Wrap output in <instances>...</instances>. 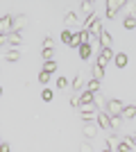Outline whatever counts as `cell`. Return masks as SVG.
Instances as JSON below:
<instances>
[{
	"mask_svg": "<svg viewBox=\"0 0 136 152\" xmlns=\"http://www.w3.org/2000/svg\"><path fill=\"white\" fill-rule=\"evenodd\" d=\"M12 150V148H9V143H7V141H2V143H0V152H9Z\"/></svg>",
	"mask_w": 136,
	"mask_h": 152,
	"instance_id": "1f68e13d",
	"label": "cell"
},
{
	"mask_svg": "<svg viewBox=\"0 0 136 152\" xmlns=\"http://www.w3.org/2000/svg\"><path fill=\"white\" fill-rule=\"evenodd\" d=\"M27 23H30V18H27L25 14H18L16 16V20H14V32H20V30H25Z\"/></svg>",
	"mask_w": 136,
	"mask_h": 152,
	"instance_id": "8992f818",
	"label": "cell"
},
{
	"mask_svg": "<svg viewBox=\"0 0 136 152\" xmlns=\"http://www.w3.org/2000/svg\"><path fill=\"white\" fill-rule=\"evenodd\" d=\"M127 118V121H132V118H136V104H125V111H123V121Z\"/></svg>",
	"mask_w": 136,
	"mask_h": 152,
	"instance_id": "8fae6325",
	"label": "cell"
},
{
	"mask_svg": "<svg viewBox=\"0 0 136 152\" xmlns=\"http://www.w3.org/2000/svg\"><path fill=\"white\" fill-rule=\"evenodd\" d=\"M2 59H5V61H18L20 52L18 50H5V52H2Z\"/></svg>",
	"mask_w": 136,
	"mask_h": 152,
	"instance_id": "30bf717a",
	"label": "cell"
},
{
	"mask_svg": "<svg viewBox=\"0 0 136 152\" xmlns=\"http://www.w3.org/2000/svg\"><path fill=\"white\" fill-rule=\"evenodd\" d=\"M95 123H97V127H100V129H107V132L111 129V116L107 114V111H100V114H97V118H95Z\"/></svg>",
	"mask_w": 136,
	"mask_h": 152,
	"instance_id": "5b68a950",
	"label": "cell"
},
{
	"mask_svg": "<svg viewBox=\"0 0 136 152\" xmlns=\"http://www.w3.org/2000/svg\"><path fill=\"white\" fill-rule=\"evenodd\" d=\"M125 139H129V141H132V145H136V132H132L129 136H125Z\"/></svg>",
	"mask_w": 136,
	"mask_h": 152,
	"instance_id": "d6a6232c",
	"label": "cell"
},
{
	"mask_svg": "<svg viewBox=\"0 0 136 152\" xmlns=\"http://www.w3.org/2000/svg\"><path fill=\"white\" fill-rule=\"evenodd\" d=\"M123 7H127L125 0H107V18H116L118 9H123Z\"/></svg>",
	"mask_w": 136,
	"mask_h": 152,
	"instance_id": "3957f363",
	"label": "cell"
},
{
	"mask_svg": "<svg viewBox=\"0 0 136 152\" xmlns=\"http://www.w3.org/2000/svg\"><path fill=\"white\" fill-rule=\"evenodd\" d=\"M97 129H100V127H97V123H86V125H84V129H82V134H84L86 139H91V141H93V136L97 134Z\"/></svg>",
	"mask_w": 136,
	"mask_h": 152,
	"instance_id": "52a82bcc",
	"label": "cell"
},
{
	"mask_svg": "<svg viewBox=\"0 0 136 152\" xmlns=\"http://www.w3.org/2000/svg\"><path fill=\"white\" fill-rule=\"evenodd\" d=\"M77 52H79V59H89V57H91V52H93V48H91V43H84Z\"/></svg>",
	"mask_w": 136,
	"mask_h": 152,
	"instance_id": "9a60e30c",
	"label": "cell"
},
{
	"mask_svg": "<svg viewBox=\"0 0 136 152\" xmlns=\"http://www.w3.org/2000/svg\"><path fill=\"white\" fill-rule=\"evenodd\" d=\"M120 127H123V116H111V129L116 132Z\"/></svg>",
	"mask_w": 136,
	"mask_h": 152,
	"instance_id": "ffe728a7",
	"label": "cell"
},
{
	"mask_svg": "<svg viewBox=\"0 0 136 152\" xmlns=\"http://www.w3.org/2000/svg\"><path fill=\"white\" fill-rule=\"evenodd\" d=\"M52 95H55V93H52L50 89H43V93H41V98H43L45 102H50V100H52Z\"/></svg>",
	"mask_w": 136,
	"mask_h": 152,
	"instance_id": "83f0119b",
	"label": "cell"
},
{
	"mask_svg": "<svg viewBox=\"0 0 136 152\" xmlns=\"http://www.w3.org/2000/svg\"><path fill=\"white\" fill-rule=\"evenodd\" d=\"M86 91H91V93H100V82H97V80H89V82H86Z\"/></svg>",
	"mask_w": 136,
	"mask_h": 152,
	"instance_id": "e0dca14e",
	"label": "cell"
},
{
	"mask_svg": "<svg viewBox=\"0 0 136 152\" xmlns=\"http://www.w3.org/2000/svg\"><path fill=\"white\" fill-rule=\"evenodd\" d=\"M71 107L79 109V98H77V95H71Z\"/></svg>",
	"mask_w": 136,
	"mask_h": 152,
	"instance_id": "4dcf8cb0",
	"label": "cell"
},
{
	"mask_svg": "<svg viewBox=\"0 0 136 152\" xmlns=\"http://www.w3.org/2000/svg\"><path fill=\"white\" fill-rule=\"evenodd\" d=\"M82 86H84V75H82V73H77V75H75V80H73V93H77Z\"/></svg>",
	"mask_w": 136,
	"mask_h": 152,
	"instance_id": "4fadbf2b",
	"label": "cell"
},
{
	"mask_svg": "<svg viewBox=\"0 0 136 152\" xmlns=\"http://www.w3.org/2000/svg\"><path fill=\"white\" fill-rule=\"evenodd\" d=\"M68 80H66V77H57V89H66V86H68Z\"/></svg>",
	"mask_w": 136,
	"mask_h": 152,
	"instance_id": "4316f807",
	"label": "cell"
},
{
	"mask_svg": "<svg viewBox=\"0 0 136 152\" xmlns=\"http://www.w3.org/2000/svg\"><path fill=\"white\" fill-rule=\"evenodd\" d=\"M14 20H16V16H12V14H7V16L0 18V37H5V34H12V32H14Z\"/></svg>",
	"mask_w": 136,
	"mask_h": 152,
	"instance_id": "7a4b0ae2",
	"label": "cell"
},
{
	"mask_svg": "<svg viewBox=\"0 0 136 152\" xmlns=\"http://www.w3.org/2000/svg\"><path fill=\"white\" fill-rule=\"evenodd\" d=\"M43 70H45V73H55V70H57L55 59H52V61H45V64H43Z\"/></svg>",
	"mask_w": 136,
	"mask_h": 152,
	"instance_id": "cb8c5ba5",
	"label": "cell"
},
{
	"mask_svg": "<svg viewBox=\"0 0 136 152\" xmlns=\"http://www.w3.org/2000/svg\"><path fill=\"white\" fill-rule=\"evenodd\" d=\"M79 152H93V148H91V143H89V141H84V143L79 145Z\"/></svg>",
	"mask_w": 136,
	"mask_h": 152,
	"instance_id": "f1b7e54d",
	"label": "cell"
},
{
	"mask_svg": "<svg viewBox=\"0 0 136 152\" xmlns=\"http://www.w3.org/2000/svg\"><path fill=\"white\" fill-rule=\"evenodd\" d=\"M20 41H23L20 32H12V34L0 37V45H20Z\"/></svg>",
	"mask_w": 136,
	"mask_h": 152,
	"instance_id": "277c9868",
	"label": "cell"
},
{
	"mask_svg": "<svg viewBox=\"0 0 136 152\" xmlns=\"http://www.w3.org/2000/svg\"><path fill=\"white\" fill-rule=\"evenodd\" d=\"M113 64H116L118 68H125V66H127V52H116V59H113Z\"/></svg>",
	"mask_w": 136,
	"mask_h": 152,
	"instance_id": "7c38bea8",
	"label": "cell"
},
{
	"mask_svg": "<svg viewBox=\"0 0 136 152\" xmlns=\"http://www.w3.org/2000/svg\"><path fill=\"white\" fill-rule=\"evenodd\" d=\"M64 25H66V30L73 27V25H77V14H75V12H68L64 16Z\"/></svg>",
	"mask_w": 136,
	"mask_h": 152,
	"instance_id": "9c48e42d",
	"label": "cell"
},
{
	"mask_svg": "<svg viewBox=\"0 0 136 152\" xmlns=\"http://www.w3.org/2000/svg\"><path fill=\"white\" fill-rule=\"evenodd\" d=\"M100 55H102V57L107 59V61H111V59H116V55H113V50H111V48H107V50H102V52H100Z\"/></svg>",
	"mask_w": 136,
	"mask_h": 152,
	"instance_id": "d4e9b609",
	"label": "cell"
},
{
	"mask_svg": "<svg viewBox=\"0 0 136 152\" xmlns=\"http://www.w3.org/2000/svg\"><path fill=\"white\" fill-rule=\"evenodd\" d=\"M109 116H123L125 111V104L120 100H116V98H111V100H107V109H104Z\"/></svg>",
	"mask_w": 136,
	"mask_h": 152,
	"instance_id": "6da1fadb",
	"label": "cell"
},
{
	"mask_svg": "<svg viewBox=\"0 0 136 152\" xmlns=\"http://www.w3.org/2000/svg\"><path fill=\"white\" fill-rule=\"evenodd\" d=\"M102 77H104V68L102 66H93V80H97V82H102Z\"/></svg>",
	"mask_w": 136,
	"mask_h": 152,
	"instance_id": "d6986e66",
	"label": "cell"
},
{
	"mask_svg": "<svg viewBox=\"0 0 136 152\" xmlns=\"http://www.w3.org/2000/svg\"><path fill=\"white\" fill-rule=\"evenodd\" d=\"M43 48H55V41H52L50 37H45L43 39Z\"/></svg>",
	"mask_w": 136,
	"mask_h": 152,
	"instance_id": "f546056e",
	"label": "cell"
},
{
	"mask_svg": "<svg viewBox=\"0 0 136 152\" xmlns=\"http://www.w3.org/2000/svg\"><path fill=\"white\" fill-rule=\"evenodd\" d=\"M111 43H113V39H111V34L107 30L100 34V45H102V50H107V48H111Z\"/></svg>",
	"mask_w": 136,
	"mask_h": 152,
	"instance_id": "ba28073f",
	"label": "cell"
},
{
	"mask_svg": "<svg viewBox=\"0 0 136 152\" xmlns=\"http://www.w3.org/2000/svg\"><path fill=\"white\" fill-rule=\"evenodd\" d=\"M123 27H125V30H136V16H134V14H129V16L123 20Z\"/></svg>",
	"mask_w": 136,
	"mask_h": 152,
	"instance_id": "5bb4252c",
	"label": "cell"
},
{
	"mask_svg": "<svg viewBox=\"0 0 136 152\" xmlns=\"http://www.w3.org/2000/svg\"><path fill=\"white\" fill-rule=\"evenodd\" d=\"M73 37H75V34H73L71 30H64V32H61V41H64L66 45H71V43H73Z\"/></svg>",
	"mask_w": 136,
	"mask_h": 152,
	"instance_id": "44dd1931",
	"label": "cell"
},
{
	"mask_svg": "<svg viewBox=\"0 0 136 152\" xmlns=\"http://www.w3.org/2000/svg\"><path fill=\"white\" fill-rule=\"evenodd\" d=\"M118 152H132V141L129 139H123L118 143Z\"/></svg>",
	"mask_w": 136,
	"mask_h": 152,
	"instance_id": "ac0fdd59",
	"label": "cell"
},
{
	"mask_svg": "<svg viewBox=\"0 0 136 152\" xmlns=\"http://www.w3.org/2000/svg\"><path fill=\"white\" fill-rule=\"evenodd\" d=\"M79 7H82V12H84L86 16L95 14V9H93V2H89V0H82V2H79Z\"/></svg>",
	"mask_w": 136,
	"mask_h": 152,
	"instance_id": "2e32d148",
	"label": "cell"
},
{
	"mask_svg": "<svg viewBox=\"0 0 136 152\" xmlns=\"http://www.w3.org/2000/svg\"><path fill=\"white\" fill-rule=\"evenodd\" d=\"M39 82H41V84H48V82H50V73L41 70V73H39Z\"/></svg>",
	"mask_w": 136,
	"mask_h": 152,
	"instance_id": "484cf974",
	"label": "cell"
},
{
	"mask_svg": "<svg viewBox=\"0 0 136 152\" xmlns=\"http://www.w3.org/2000/svg\"><path fill=\"white\" fill-rule=\"evenodd\" d=\"M102 152H104V150H102Z\"/></svg>",
	"mask_w": 136,
	"mask_h": 152,
	"instance_id": "836d02e7",
	"label": "cell"
},
{
	"mask_svg": "<svg viewBox=\"0 0 136 152\" xmlns=\"http://www.w3.org/2000/svg\"><path fill=\"white\" fill-rule=\"evenodd\" d=\"M41 55H43L45 61H52V57H55V48H43V52H41Z\"/></svg>",
	"mask_w": 136,
	"mask_h": 152,
	"instance_id": "7402d4cb",
	"label": "cell"
},
{
	"mask_svg": "<svg viewBox=\"0 0 136 152\" xmlns=\"http://www.w3.org/2000/svg\"><path fill=\"white\" fill-rule=\"evenodd\" d=\"M79 118H82V123L86 125V123H93V121H95L97 114H79Z\"/></svg>",
	"mask_w": 136,
	"mask_h": 152,
	"instance_id": "603a6c76",
	"label": "cell"
}]
</instances>
